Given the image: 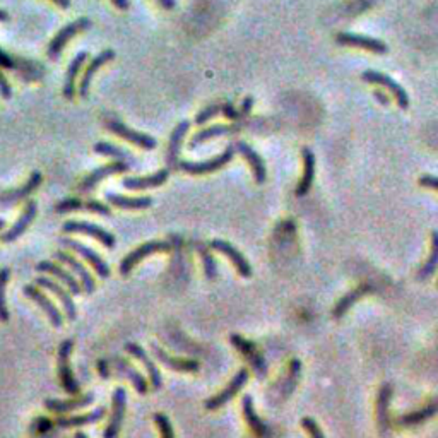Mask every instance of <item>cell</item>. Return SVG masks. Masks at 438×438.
<instances>
[{"label":"cell","mask_w":438,"mask_h":438,"mask_svg":"<svg viewBox=\"0 0 438 438\" xmlns=\"http://www.w3.org/2000/svg\"><path fill=\"white\" fill-rule=\"evenodd\" d=\"M38 214V205L35 201H28L26 205H24L23 213H21V216L18 218V221L12 225V228H9L7 231H4L2 237H0V240H2L4 243H12L16 242L19 237H23L24 233H26L29 226H31V223L35 221Z\"/></svg>","instance_id":"d6986e66"},{"label":"cell","mask_w":438,"mask_h":438,"mask_svg":"<svg viewBox=\"0 0 438 438\" xmlns=\"http://www.w3.org/2000/svg\"><path fill=\"white\" fill-rule=\"evenodd\" d=\"M437 412H438V401H433V402H429L428 406H424L423 410L412 411L410 412V415L401 416V418L397 420V424L404 428L418 427V424H423L424 421H428L432 416H435Z\"/></svg>","instance_id":"8d00e7d4"},{"label":"cell","mask_w":438,"mask_h":438,"mask_svg":"<svg viewBox=\"0 0 438 438\" xmlns=\"http://www.w3.org/2000/svg\"><path fill=\"white\" fill-rule=\"evenodd\" d=\"M11 279V269L2 267L0 269V322H7L9 320V309H7L6 300V288Z\"/></svg>","instance_id":"b9f144b4"},{"label":"cell","mask_w":438,"mask_h":438,"mask_svg":"<svg viewBox=\"0 0 438 438\" xmlns=\"http://www.w3.org/2000/svg\"><path fill=\"white\" fill-rule=\"evenodd\" d=\"M209 247L213 248V250L219 252V254L228 257L230 262L235 265V269H237V272L240 274V276H243V277L252 276V265L248 264L247 257L243 255L237 247L231 245L230 242H225V240H213V242L209 243Z\"/></svg>","instance_id":"e0dca14e"},{"label":"cell","mask_w":438,"mask_h":438,"mask_svg":"<svg viewBox=\"0 0 438 438\" xmlns=\"http://www.w3.org/2000/svg\"><path fill=\"white\" fill-rule=\"evenodd\" d=\"M392 385L390 383H383L378 390L377 397V423L382 433H385L390 427V418H389V407L390 401H392Z\"/></svg>","instance_id":"4dcf8cb0"},{"label":"cell","mask_w":438,"mask_h":438,"mask_svg":"<svg viewBox=\"0 0 438 438\" xmlns=\"http://www.w3.org/2000/svg\"><path fill=\"white\" fill-rule=\"evenodd\" d=\"M73 210H86V213H96L101 216H112V209L108 204H103L100 201H82V199H64L55 205V213L64 214L73 213Z\"/></svg>","instance_id":"ffe728a7"},{"label":"cell","mask_w":438,"mask_h":438,"mask_svg":"<svg viewBox=\"0 0 438 438\" xmlns=\"http://www.w3.org/2000/svg\"><path fill=\"white\" fill-rule=\"evenodd\" d=\"M237 130H240V125L216 124V125H213V127H208V129L201 130L199 134H196V136H193L192 141H191V147H197L199 144H202V142L209 141V139L230 136V134L237 132Z\"/></svg>","instance_id":"74e56055"},{"label":"cell","mask_w":438,"mask_h":438,"mask_svg":"<svg viewBox=\"0 0 438 438\" xmlns=\"http://www.w3.org/2000/svg\"><path fill=\"white\" fill-rule=\"evenodd\" d=\"M252 105H254V100L252 98H247L245 101H243V107H242V112H240V115H247V113L250 112Z\"/></svg>","instance_id":"816d5d0a"},{"label":"cell","mask_w":438,"mask_h":438,"mask_svg":"<svg viewBox=\"0 0 438 438\" xmlns=\"http://www.w3.org/2000/svg\"><path fill=\"white\" fill-rule=\"evenodd\" d=\"M108 205H113L117 209H125V210H139V209H147L153 205V199L147 196L142 197H129V196H120V193L108 192L105 196Z\"/></svg>","instance_id":"f1b7e54d"},{"label":"cell","mask_w":438,"mask_h":438,"mask_svg":"<svg viewBox=\"0 0 438 438\" xmlns=\"http://www.w3.org/2000/svg\"><path fill=\"white\" fill-rule=\"evenodd\" d=\"M301 427L303 429H305L306 433H309L310 438H326V435H324L322 428L319 427L317 421L311 420V418H303L301 420Z\"/></svg>","instance_id":"f6af8a7d"},{"label":"cell","mask_w":438,"mask_h":438,"mask_svg":"<svg viewBox=\"0 0 438 438\" xmlns=\"http://www.w3.org/2000/svg\"><path fill=\"white\" fill-rule=\"evenodd\" d=\"M105 127H107L110 132L117 134V136L125 139V141L132 142L134 146L141 147V149L151 151L154 149L156 146H158V142H156V139L153 136H149V134L144 132H139V130L130 129L129 125H125L124 122L113 119V117H110V119L105 122Z\"/></svg>","instance_id":"9c48e42d"},{"label":"cell","mask_w":438,"mask_h":438,"mask_svg":"<svg viewBox=\"0 0 438 438\" xmlns=\"http://www.w3.org/2000/svg\"><path fill=\"white\" fill-rule=\"evenodd\" d=\"M242 410L248 428H250V432L254 433L257 438H271V428H269L267 424L260 420V416L255 412L254 401H252L250 395H245V397H243Z\"/></svg>","instance_id":"83f0119b"},{"label":"cell","mask_w":438,"mask_h":438,"mask_svg":"<svg viewBox=\"0 0 438 438\" xmlns=\"http://www.w3.org/2000/svg\"><path fill=\"white\" fill-rule=\"evenodd\" d=\"M112 365L115 366V370L119 372V375L125 377L130 383H132V387L136 389L137 394H141V395L147 394V390H149V382H147L144 378V375L139 373V370L134 368V366L125 360V358L115 356L112 360Z\"/></svg>","instance_id":"cb8c5ba5"},{"label":"cell","mask_w":438,"mask_h":438,"mask_svg":"<svg viewBox=\"0 0 438 438\" xmlns=\"http://www.w3.org/2000/svg\"><path fill=\"white\" fill-rule=\"evenodd\" d=\"M74 341L65 339L62 341L57 351V370H58V380H60L62 389L67 394L78 395L81 392V383L74 377L73 366H70V355H73Z\"/></svg>","instance_id":"6da1fadb"},{"label":"cell","mask_w":438,"mask_h":438,"mask_svg":"<svg viewBox=\"0 0 438 438\" xmlns=\"http://www.w3.org/2000/svg\"><path fill=\"white\" fill-rule=\"evenodd\" d=\"M303 156V176H301V182L297 187V196H306L309 191L311 188V183H314L315 178V156L309 147H303L301 151Z\"/></svg>","instance_id":"d590c367"},{"label":"cell","mask_w":438,"mask_h":438,"mask_svg":"<svg viewBox=\"0 0 438 438\" xmlns=\"http://www.w3.org/2000/svg\"><path fill=\"white\" fill-rule=\"evenodd\" d=\"M125 351H127L130 356L137 358V360L141 361L142 365H144V368L147 370V375H149V383H151V387H153L154 390H159V389H161V387H163L161 372H159L158 366L154 365V361L151 360L149 356H147V353L144 351V348L139 346L137 343H127V344H125Z\"/></svg>","instance_id":"603a6c76"},{"label":"cell","mask_w":438,"mask_h":438,"mask_svg":"<svg viewBox=\"0 0 438 438\" xmlns=\"http://www.w3.org/2000/svg\"><path fill=\"white\" fill-rule=\"evenodd\" d=\"M87 60V52H79L75 57L70 60L69 67H67L65 74V82H64V96L67 100H73L75 95V79H78L79 73L82 70L84 62Z\"/></svg>","instance_id":"e575fe53"},{"label":"cell","mask_w":438,"mask_h":438,"mask_svg":"<svg viewBox=\"0 0 438 438\" xmlns=\"http://www.w3.org/2000/svg\"><path fill=\"white\" fill-rule=\"evenodd\" d=\"M91 28V21L87 18H81V19H75L74 23L67 24L60 29V31L57 33V35L53 36V40L50 41L48 50H46V53H48L50 60H58V57H60L62 50L65 48V45L69 43V40H73V38L78 35V33L86 31V29Z\"/></svg>","instance_id":"ba28073f"},{"label":"cell","mask_w":438,"mask_h":438,"mask_svg":"<svg viewBox=\"0 0 438 438\" xmlns=\"http://www.w3.org/2000/svg\"><path fill=\"white\" fill-rule=\"evenodd\" d=\"M438 269V231H432V250H429L428 260L424 262L423 267L420 269L418 279L427 281L428 277H432Z\"/></svg>","instance_id":"f35d334b"},{"label":"cell","mask_w":438,"mask_h":438,"mask_svg":"<svg viewBox=\"0 0 438 438\" xmlns=\"http://www.w3.org/2000/svg\"><path fill=\"white\" fill-rule=\"evenodd\" d=\"M230 341L240 355H243V358L248 361V365L252 366V370H254V373L257 375V377L259 378L267 377V372H269L267 361H265L262 353L259 351V348H257L252 341H248L243 338V336H238V334H231Z\"/></svg>","instance_id":"7a4b0ae2"},{"label":"cell","mask_w":438,"mask_h":438,"mask_svg":"<svg viewBox=\"0 0 438 438\" xmlns=\"http://www.w3.org/2000/svg\"><path fill=\"white\" fill-rule=\"evenodd\" d=\"M125 410H127V392L124 387H117L112 395V412L107 428L103 429V438H119V433L124 424Z\"/></svg>","instance_id":"52a82bcc"},{"label":"cell","mask_w":438,"mask_h":438,"mask_svg":"<svg viewBox=\"0 0 438 438\" xmlns=\"http://www.w3.org/2000/svg\"><path fill=\"white\" fill-rule=\"evenodd\" d=\"M197 252H199L202 264H204L205 277L210 281H214L218 277V264H216V259H214L213 254H210V247L199 242L197 243Z\"/></svg>","instance_id":"60d3db41"},{"label":"cell","mask_w":438,"mask_h":438,"mask_svg":"<svg viewBox=\"0 0 438 438\" xmlns=\"http://www.w3.org/2000/svg\"><path fill=\"white\" fill-rule=\"evenodd\" d=\"M105 416H107V410L101 406V407H96L95 411L86 412V415H75V416H69V418H58L57 427H60V428L87 427V424H96L98 421L103 420Z\"/></svg>","instance_id":"836d02e7"},{"label":"cell","mask_w":438,"mask_h":438,"mask_svg":"<svg viewBox=\"0 0 438 438\" xmlns=\"http://www.w3.org/2000/svg\"><path fill=\"white\" fill-rule=\"evenodd\" d=\"M110 365H112V361H110V360H100L98 363H96V370H98L100 377L105 378V380L112 377V372H110Z\"/></svg>","instance_id":"681fc988"},{"label":"cell","mask_w":438,"mask_h":438,"mask_svg":"<svg viewBox=\"0 0 438 438\" xmlns=\"http://www.w3.org/2000/svg\"><path fill=\"white\" fill-rule=\"evenodd\" d=\"M361 79L368 84H377V86L385 87V90L390 92V96H394L401 108L406 110L410 107V96H407L406 90H404L401 84L395 82L390 75L378 73V70H365V73L361 74Z\"/></svg>","instance_id":"30bf717a"},{"label":"cell","mask_w":438,"mask_h":438,"mask_svg":"<svg viewBox=\"0 0 438 438\" xmlns=\"http://www.w3.org/2000/svg\"><path fill=\"white\" fill-rule=\"evenodd\" d=\"M35 284L38 286V288H43V289H46V292L52 293L53 297L57 298L58 301H60V305L64 306L65 317L69 320H75V317H78V309H75L73 298H70V292L65 288V286L55 283V281L50 279L48 276L36 277Z\"/></svg>","instance_id":"9a60e30c"},{"label":"cell","mask_w":438,"mask_h":438,"mask_svg":"<svg viewBox=\"0 0 438 438\" xmlns=\"http://www.w3.org/2000/svg\"><path fill=\"white\" fill-rule=\"evenodd\" d=\"M130 168H132V164L129 161H113L105 164V166L96 168L95 171H91L90 175H86L81 182H79L78 191L81 193H91L105 178H108V176L112 175L125 173V171H129Z\"/></svg>","instance_id":"277c9868"},{"label":"cell","mask_w":438,"mask_h":438,"mask_svg":"<svg viewBox=\"0 0 438 438\" xmlns=\"http://www.w3.org/2000/svg\"><path fill=\"white\" fill-rule=\"evenodd\" d=\"M36 271L41 274H50L53 276L55 279H58L62 283V286H65L69 289L70 294H81L82 293V286L75 279V276L73 272L65 271L62 265L52 262V260H41V262L36 264Z\"/></svg>","instance_id":"2e32d148"},{"label":"cell","mask_w":438,"mask_h":438,"mask_svg":"<svg viewBox=\"0 0 438 438\" xmlns=\"http://www.w3.org/2000/svg\"><path fill=\"white\" fill-rule=\"evenodd\" d=\"M156 360L161 361L164 366H168L170 370H173V372H180V373H197L201 370V363L196 360H185V358H175L170 356L168 353H164L161 348L154 346L153 348Z\"/></svg>","instance_id":"4316f807"},{"label":"cell","mask_w":438,"mask_h":438,"mask_svg":"<svg viewBox=\"0 0 438 438\" xmlns=\"http://www.w3.org/2000/svg\"><path fill=\"white\" fill-rule=\"evenodd\" d=\"M23 293H24V297H28L29 300L35 301L36 305L45 311V315L48 317L50 324H52L53 327H62V324H64V317H62L60 310H58L57 306H55V303L50 300L43 292H41V288H38L36 284H26V286H23Z\"/></svg>","instance_id":"5bb4252c"},{"label":"cell","mask_w":438,"mask_h":438,"mask_svg":"<svg viewBox=\"0 0 438 438\" xmlns=\"http://www.w3.org/2000/svg\"><path fill=\"white\" fill-rule=\"evenodd\" d=\"M53 259L58 260V262L69 265V269H70V271H73V274H75V276H78L79 279H81V286H82V292L84 293H86V294L95 293V289H96L95 277H92L91 274H90V271H87V269L84 267L81 260H78L74 255L67 254V252H64V250L55 252Z\"/></svg>","instance_id":"ac0fdd59"},{"label":"cell","mask_w":438,"mask_h":438,"mask_svg":"<svg viewBox=\"0 0 438 438\" xmlns=\"http://www.w3.org/2000/svg\"><path fill=\"white\" fill-rule=\"evenodd\" d=\"M170 176V170L163 168L158 170L153 175L146 176H127V178L122 180V187L127 188V191H147V188H156L159 185H163Z\"/></svg>","instance_id":"d4e9b609"},{"label":"cell","mask_w":438,"mask_h":438,"mask_svg":"<svg viewBox=\"0 0 438 438\" xmlns=\"http://www.w3.org/2000/svg\"><path fill=\"white\" fill-rule=\"evenodd\" d=\"M41 182H43V176H41L40 171H33V173L29 175L28 182L21 185L19 188L0 192V209H11L12 205L26 201L33 192H36L38 188H40Z\"/></svg>","instance_id":"4fadbf2b"},{"label":"cell","mask_w":438,"mask_h":438,"mask_svg":"<svg viewBox=\"0 0 438 438\" xmlns=\"http://www.w3.org/2000/svg\"><path fill=\"white\" fill-rule=\"evenodd\" d=\"M74 438H90V437H87V435H86V433H82V432H78V433H75V435H74Z\"/></svg>","instance_id":"680465c9"},{"label":"cell","mask_w":438,"mask_h":438,"mask_svg":"<svg viewBox=\"0 0 438 438\" xmlns=\"http://www.w3.org/2000/svg\"><path fill=\"white\" fill-rule=\"evenodd\" d=\"M0 21H9V14L4 9H0Z\"/></svg>","instance_id":"9f6ffc18"},{"label":"cell","mask_w":438,"mask_h":438,"mask_svg":"<svg viewBox=\"0 0 438 438\" xmlns=\"http://www.w3.org/2000/svg\"><path fill=\"white\" fill-rule=\"evenodd\" d=\"M158 2L164 9H173L175 7V0H158Z\"/></svg>","instance_id":"db71d44e"},{"label":"cell","mask_w":438,"mask_h":438,"mask_svg":"<svg viewBox=\"0 0 438 438\" xmlns=\"http://www.w3.org/2000/svg\"><path fill=\"white\" fill-rule=\"evenodd\" d=\"M221 108H223V105L214 103V105H209V107H205L204 110H201V112L197 113V117H196V124L197 125L208 124L210 119H214V117L218 115L219 110H221Z\"/></svg>","instance_id":"ee69618b"},{"label":"cell","mask_w":438,"mask_h":438,"mask_svg":"<svg viewBox=\"0 0 438 438\" xmlns=\"http://www.w3.org/2000/svg\"><path fill=\"white\" fill-rule=\"evenodd\" d=\"M113 58H115V52L113 50H103V52L96 55L95 58L90 62V65L86 67V70H84L81 82H79V96H82V98H87V95H90V87H91V81L92 78H95V74L98 73L100 67H103L105 64H108V62H112Z\"/></svg>","instance_id":"484cf974"},{"label":"cell","mask_w":438,"mask_h":438,"mask_svg":"<svg viewBox=\"0 0 438 438\" xmlns=\"http://www.w3.org/2000/svg\"><path fill=\"white\" fill-rule=\"evenodd\" d=\"M336 41H338L339 45L356 46V48L368 50V52H373L377 55H382L387 52V45L383 43L382 40L363 36V35H355V33H339V35L336 36Z\"/></svg>","instance_id":"7402d4cb"},{"label":"cell","mask_w":438,"mask_h":438,"mask_svg":"<svg viewBox=\"0 0 438 438\" xmlns=\"http://www.w3.org/2000/svg\"><path fill=\"white\" fill-rule=\"evenodd\" d=\"M0 69H7V70H21L19 60H16L12 55H9L6 50L0 48Z\"/></svg>","instance_id":"bcb514c9"},{"label":"cell","mask_w":438,"mask_h":438,"mask_svg":"<svg viewBox=\"0 0 438 438\" xmlns=\"http://www.w3.org/2000/svg\"><path fill=\"white\" fill-rule=\"evenodd\" d=\"M370 293H373V288L370 284L356 286L355 289H351V292H349L348 294H344V297L341 298L338 303H336L334 310H332V317L338 319V320L343 319L344 315L348 314V310L351 309V306L355 305L356 301H360L361 298H365L366 294H370Z\"/></svg>","instance_id":"1f68e13d"},{"label":"cell","mask_w":438,"mask_h":438,"mask_svg":"<svg viewBox=\"0 0 438 438\" xmlns=\"http://www.w3.org/2000/svg\"><path fill=\"white\" fill-rule=\"evenodd\" d=\"M235 156V147L230 146L223 151L221 154H218L216 158L205 159V161H180L178 170L185 171L188 175H208L213 171L221 170L225 164H228Z\"/></svg>","instance_id":"5b68a950"},{"label":"cell","mask_w":438,"mask_h":438,"mask_svg":"<svg viewBox=\"0 0 438 438\" xmlns=\"http://www.w3.org/2000/svg\"><path fill=\"white\" fill-rule=\"evenodd\" d=\"M188 129H191V124H188L187 120H183L180 122V124L173 129V132H171L170 144H168V153H166V163L171 170H176V168H178L180 147H182L183 137L185 134L188 132Z\"/></svg>","instance_id":"f546056e"},{"label":"cell","mask_w":438,"mask_h":438,"mask_svg":"<svg viewBox=\"0 0 438 438\" xmlns=\"http://www.w3.org/2000/svg\"><path fill=\"white\" fill-rule=\"evenodd\" d=\"M60 243L64 247H69L70 250H74L78 255H81L82 259L86 260L92 269H95L96 274H98L101 279H107V277H110V274H112V271H110V265L105 262L103 257H101L96 250H92L91 247L82 245L81 242H78V240H73V238H62Z\"/></svg>","instance_id":"7c38bea8"},{"label":"cell","mask_w":438,"mask_h":438,"mask_svg":"<svg viewBox=\"0 0 438 438\" xmlns=\"http://www.w3.org/2000/svg\"><path fill=\"white\" fill-rule=\"evenodd\" d=\"M156 427L159 429V435L161 438H175V429L173 424H171V421L168 420L166 415H163V412H156L153 416Z\"/></svg>","instance_id":"7bdbcfd3"},{"label":"cell","mask_w":438,"mask_h":438,"mask_svg":"<svg viewBox=\"0 0 438 438\" xmlns=\"http://www.w3.org/2000/svg\"><path fill=\"white\" fill-rule=\"evenodd\" d=\"M92 151H95L96 154L108 156V158H117V161H129V163L132 161V158H130L127 151L122 149V147L115 144H110V142H96Z\"/></svg>","instance_id":"ab89813d"},{"label":"cell","mask_w":438,"mask_h":438,"mask_svg":"<svg viewBox=\"0 0 438 438\" xmlns=\"http://www.w3.org/2000/svg\"><path fill=\"white\" fill-rule=\"evenodd\" d=\"M237 149L240 151V154L247 159V163L250 164V170L254 173V178L257 183H264L265 178H267V168H265L264 159L260 158L259 153H255L247 142H238Z\"/></svg>","instance_id":"d6a6232c"},{"label":"cell","mask_w":438,"mask_h":438,"mask_svg":"<svg viewBox=\"0 0 438 438\" xmlns=\"http://www.w3.org/2000/svg\"><path fill=\"white\" fill-rule=\"evenodd\" d=\"M221 110H223V113L228 117V119H238V117H240V110H235L233 105H230V103L223 105Z\"/></svg>","instance_id":"f907efd6"},{"label":"cell","mask_w":438,"mask_h":438,"mask_svg":"<svg viewBox=\"0 0 438 438\" xmlns=\"http://www.w3.org/2000/svg\"><path fill=\"white\" fill-rule=\"evenodd\" d=\"M247 382H248V370L247 368L238 370L237 375H235V377L231 378L228 385H226L225 389L221 390V392L216 394V395H213V397H209L208 401H205V404H204L205 410H208V411L221 410V407L225 406L226 402H230L231 399H233L235 395H237L240 390H242L243 387H245Z\"/></svg>","instance_id":"8fae6325"},{"label":"cell","mask_w":438,"mask_h":438,"mask_svg":"<svg viewBox=\"0 0 438 438\" xmlns=\"http://www.w3.org/2000/svg\"><path fill=\"white\" fill-rule=\"evenodd\" d=\"M420 185L424 188H432V191L438 192V176L433 175H423L420 178Z\"/></svg>","instance_id":"c3c4849f"},{"label":"cell","mask_w":438,"mask_h":438,"mask_svg":"<svg viewBox=\"0 0 438 438\" xmlns=\"http://www.w3.org/2000/svg\"><path fill=\"white\" fill-rule=\"evenodd\" d=\"M171 245L168 242H158V240H153V242H146L142 245H139L137 248H134L132 252H129L127 255L122 259L120 262V274L122 276H129L132 272V269L136 267L137 264H141L146 257L159 254V252H170Z\"/></svg>","instance_id":"3957f363"},{"label":"cell","mask_w":438,"mask_h":438,"mask_svg":"<svg viewBox=\"0 0 438 438\" xmlns=\"http://www.w3.org/2000/svg\"><path fill=\"white\" fill-rule=\"evenodd\" d=\"M53 4H57L58 7H62V9H69L70 7V0H52Z\"/></svg>","instance_id":"11a10c76"},{"label":"cell","mask_w":438,"mask_h":438,"mask_svg":"<svg viewBox=\"0 0 438 438\" xmlns=\"http://www.w3.org/2000/svg\"><path fill=\"white\" fill-rule=\"evenodd\" d=\"M62 231L64 233H75V235H86V237L98 240L103 247L110 248V250H113L115 248L117 240L113 237L110 231H107L105 228H101V226L95 225V223H87V221H67L64 223V226H62Z\"/></svg>","instance_id":"8992f818"},{"label":"cell","mask_w":438,"mask_h":438,"mask_svg":"<svg viewBox=\"0 0 438 438\" xmlns=\"http://www.w3.org/2000/svg\"><path fill=\"white\" fill-rule=\"evenodd\" d=\"M6 225H7V223H6V219H2V218H0V233H2L4 228H6Z\"/></svg>","instance_id":"6f0895ef"},{"label":"cell","mask_w":438,"mask_h":438,"mask_svg":"<svg viewBox=\"0 0 438 438\" xmlns=\"http://www.w3.org/2000/svg\"><path fill=\"white\" fill-rule=\"evenodd\" d=\"M95 401V394H84L79 397H70V399H45V410L55 415H67V412L79 411L82 407H87L90 404Z\"/></svg>","instance_id":"44dd1931"},{"label":"cell","mask_w":438,"mask_h":438,"mask_svg":"<svg viewBox=\"0 0 438 438\" xmlns=\"http://www.w3.org/2000/svg\"><path fill=\"white\" fill-rule=\"evenodd\" d=\"M0 96H2L4 100H9L12 96V87L2 70H0Z\"/></svg>","instance_id":"7dc6e473"},{"label":"cell","mask_w":438,"mask_h":438,"mask_svg":"<svg viewBox=\"0 0 438 438\" xmlns=\"http://www.w3.org/2000/svg\"><path fill=\"white\" fill-rule=\"evenodd\" d=\"M110 2H112L115 7H119L120 11L129 9V0H110Z\"/></svg>","instance_id":"f5cc1de1"}]
</instances>
